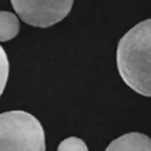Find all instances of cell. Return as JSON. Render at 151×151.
I'll list each match as a JSON object with an SVG mask.
<instances>
[{"mask_svg":"<svg viewBox=\"0 0 151 151\" xmlns=\"http://www.w3.org/2000/svg\"><path fill=\"white\" fill-rule=\"evenodd\" d=\"M109 151H150L151 141L147 136L142 133L125 134L113 140L106 148Z\"/></svg>","mask_w":151,"mask_h":151,"instance_id":"277c9868","label":"cell"},{"mask_svg":"<svg viewBox=\"0 0 151 151\" xmlns=\"http://www.w3.org/2000/svg\"><path fill=\"white\" fill-rule=\"evenodd\" d=\"M0 150H45V132L39 120L23 111L1 113Z\"/></svg>","mask_w":151,"mask_h":151,"instance_id":"7a4b0ae2","label":"cell"},{"mask_svg":"<svg viewBox=\"0 0 151 151\" xmlns=\"http://www.w3.org/2000/svg\"><path fill=\"white\" fill-rule=\"evenodd\" d=\"M20 30L17 16L9 12H0V42H7L16 37Z\"/></svg>","mask_w":151,"mask_h":151,"instance_id":"5b68a950","label":"cell"},{"mask_svg":"<svg viewBox=\"0 0 151 151\" xmlns=\"http://www.w3.org/2000/svg\"><path fill=\"white\" fill-rule=\"evenodd\" d=\"M150 19L127 31L117 47V67L127 85L142 96H150Z\"/></svg>","mask_w":151,"mask_h":151,"instance_id":"6da1fadb","label":"cell"},{"mask_svg":"<svg viewBox=\"0 0 151 151\" xmlns=\"http://www.w3.org/2000/svg\"><path fill=\"white\" fill-rule=\"evenodd\" d=\"M13 9L27 25L48 27L68 15L74 0H11Z\"/></svg>","mask_w":151,"mask_h":151,"instance_id":"3957f363","label":"cell"},{"mask_svg":"<svg viewBox=\"0 0 151 151\" xmlns=\"http://www.w3.org/2000/svg\"><path fill=\"white\" fill-rule=\"evenodd\" d=\"M9 71V60L3 47L0 45V96L3 93L8 81Z\"/></svg>","mask_w":151,"mask_h":151,"instance_id":"8992f818","label":"cell"},{"mask_svg":"<svg viewBox=\"0 0 151 151\" xmlns=\"http://www.w3.org/2000/svg\"><path fill=\"white\" fill-rule=\"evenodd\" d=\"M59 151H87L88 147L84 142L77 137H69L60 144Z\"/></svg>","mask_w":151,"mask_h":151,"instance_id":"52a82bcc","label":"cell"}]
</instances>
